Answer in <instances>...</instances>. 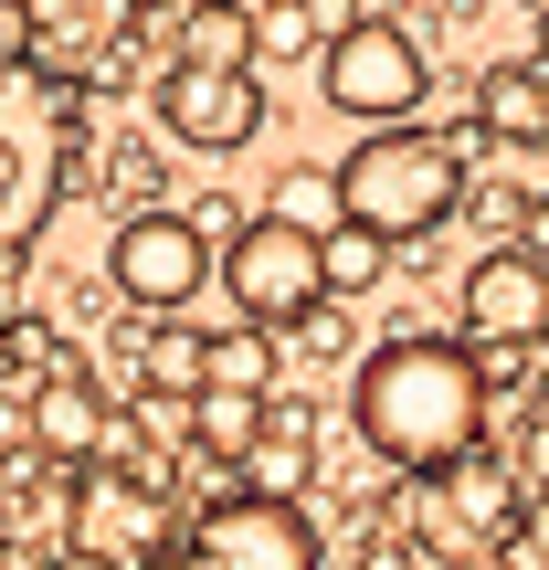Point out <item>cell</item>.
I'll use <instances>...</instances> for the list:
<instances>
[{"label":"cell","mask_w":549,"mask_h":570,"mask_svg":"<svg viewBox=\"0 0 549 570\" xmlns=\"http://www.w3.org/2000/svg\"><path fill=\"white\" fill-rule=\"evenodd\" d=\"M349 423L381 465L402 475H444L476 454L487 433V360L465 338H381L349 381Z\"/></svg>","instance_id":"6da1fadb"},{"label":"cell","mask_w":549,"mask_h":570,"mask_svg":"<svg viewBox=\"0 0 549 570\" xmlns=\"http://www.w3.org/2000/svg\"><path fill=\"white\" fill-rule=\"evenodd\" d=\"M339 190H349V223L391 233V244H423L465 212V148L433 138V127H381L339 159Z\"/></svg>","instance_id":"7a4b0ae2"},{"label":"cell","mask_w":549,"mask_h":570,"mask_svg":"<svg viewBox=\"0 0 549 570\" xmlns=\"http://www.w3.org/2000/svg\"><path fill=\"white\" fill-rule=\"evenodd\" d=\"M223 296H233V317H254V327H306L327 306V233L285 223V212H254L223 244Z\"/></svg>","instance_id":"3957f363"},{"label":"cell","mask_w":549,"mask_h":570,"mask_svg":"<svg viewBox=\"0 0 549 570\" xmlns=\"http://www.w3.org/2000/svg\"><path fill=\"white\" fill-rule=\"evenodd\" d=\"M317 96L360 127H412L433 96V53L402 32V21H349L339 42L317 53Z\"/></svg>","instance_id":"277c9868"},{"label":"cell","mask_w":549,"mask_h":570,"mask_svg":"<svg viewBox=\"0 0 549 570\" xmlns=\"http://www.w3.org/2000/svg\"><path fill=\"white\" fill-rule=\"evenodd\" d=\"M212 275H223V254H212V223H202V212L138 202L117 223V244H106V285H117L127 306H148V317H180Z\"/></svg>","instance_id":"5b68a950"},{"label":"cell","mask_w":549,"mask_h":570,"mask_svg":"<svg viewBox=\"0 0 549 570\" xmlns=\"http://www.w3.org/2000/svg\"><path fill=\"white\" fill-rule=\"evenodd\" d=\"M75 508H63V529H75V560L96 570H148L169 550V497L159 475H127V465H75Z\"/></svg>","instance_id":"8992f818"},{"label":"cell","mask_w":549,"mask_h":570,"mask_svg":"<svg viewBox=\"0 0 549 570\" xmlns=\"http://www.w3.org/2000/svg\"><path fill=\"white\" fill-rule=\"evenodd\" d=\"M317 529H306L296 497H223V508L190 518V570H317Z\"/></svg>","instance_id":"52a82bcc"},{"label":"cell","mask_w":549,"mask_h":570,"mask_svg":"<svg viewBox=\"0 0 549 570\" xmlns=\"http://www.w3.org/2000/svg\"><path fill=\"white\" fill-rule=\"evenodd\" d=\"M159 127L180 148H244V138H265V63H169L159 75Z\"/></svg>","instance_id":"ba28073f"},{"label":"cell","mask_w":549,"mask_h":570,"mask_svg":"<svg viewBox=\"0 0 549 570\" xmlns=\"http://www.w3.org/2000/svg\"><path fill=\"white\" fill-rule=\"evenodd\" d=\"M465 338L476 348H539L549 338V254L539 244H487L465 265Z\"/></svg>","instance_id":"9c48e42d"},{"label":"cell","mask_w":549,"mask_h":570,"mask_svg":"<svg viewBox=\"0 0 549 570\" xmlns=\"http://www.w3.org/2000/svg\"><path fill=\"white\" fill-rule=\"evenodd\" d=\"M32 444H42V454H63V465H96V454L117 444V412H106V391L85 381L75 360L42 370V391H32Z\"/></svg>","instance_id":"30bf717a"},{"label":"cell","mask_w":549,"mask_h":570,"mask_svg":"<svg viewBox=\"0 0 549 570\" xmlns=\"http://www.w3.org/2000/svg\"><path fill=\"white\" fill-rule=\"evenodd\" d=\"M433 518L454 539H518V465H487V454L444 465L433 475Z\"/></svg>","instance_id":"8fae6325"},{"label":"cell","mask_w":549,"mask_h":570,"mask_svg":"<svg viewBox=\"0 0 549 570\" xmlns=\"http://www.w3.org/2000/svg\"><path fill=\"white\" fill-rule=\"evenodd\" d=\"M476 127L497 148H549V63H487L476 75Z\"/></svg>","instance_id":"7c38bea8"},{"label":"cell","mask_w":549,"mask_h":570,"mask_svg":"<svg viewBox=\"0 0 549 570\" xmlns=\"http://www.w3.org/2000/svg\"><path fill=\"white\" fill-rule=\"evenodd\" d=\"M169 53L180 63H265V32H254L244 0H190V11L169 21Z\"/></svg>","instance_id":"4fadbf2b"},{"label":"cell","mask_w":549,"mask_h":570,"mask_svg":"<svg viewBox=\"0 0 549 570\" xmlns=\"http://www.w3.org/2000/svg\"><path fill=\"white\" fill-rule=\"evenodd\" d=\"M138 381L159 391V402H202V391H212V338H202V327H180V317H148Z\"/></svg>","instance_id":"5bb4252c"},{"label":"cell","mask_w":549,"mask_h":570,"mask_svg":"<svg viewBox=\"0 0 549 570\" xmlns=\"http://www.w3.org/2000/svg\"><path fill=\"white\" fill-rule=\"evenodd\" d=\"M190 444L254 465V444H265V391H202V402H190Z\"/></svg>","instance_id":"9a60e30c"},{"label":"cell","mask_w":549,"mask_h":570,"mask_svg":"<svg viewBox=\"0 0 549 570\" xmlns=\"http://www.w3.org/2000/svg\"><path fill=\"white\" fill-rule=\"evenodd\" d=\"M212 391H275V327L233 317L223 338H212Z\"/></svg>","instance_id":"2e32d148"},{"label":"cell","mask_w":549,"mask_h":570,"mask_svg":"<svg viewBox=\"0 0 549 570\" xmlns=\"http://www.w3.org/2000/svg\"><path fill=\"white\" fill-rule=\"evenodd\" d=\"M381 275H391V233H370V223L327 233V296H370Z\"/></svg>","instance_id":"e0dca14e"},{"label":"cell","mask_w":549,"mask_h":570,"mask_svg":"<svg viewBox=\"0 0 549 570\" xmlns=\"http://www.w3.org/2000/svg\"><path fill=\"white\" fill-rule=\"evenodd\" d=\"M265 212H285V223H306V233H339L349 223V190H339V169H285Z\"/></svg>","instance_id":"ac0fdd59"},{"label":"cell","mask_w":549,"mask_h":570,"mask_svg":"<svg viewBox=\"0 0 549 570\" xmlns=\"http://www.w3.org/2000/svg\"><path fill=\"white\" fill-rule=\"evenodd\" d=\"M254 32H265V63H317V53H327V32H317V11H306V0L254 11Z\"/></svg>","instance_id":"d6986e66"},{"label":"cell","mask_w":549,"mask_h":570,"mask_svg":"<svg viewBox=\"0 0 549 570\" xmlns=\"http://www.w3.org/2000/svg\"><path fill=\"white\" fill-rule=\"evenodd\" d=\"M42 42V0H0V63H32Z\"/></svg>","instance_id":"ffe728a7"},{"label":"cell","mask_w":549,"mask_h":570,"mask_svg":"<svg viewBox=\"0 0 549 570\" xmlns=\"http://www.w3.org/2000/svg\"><path fill=\"white\" fill-rule=\"evenodd\" d=\"M518 475H529V487H549V412L529 423V444H518Z\"/></svg>","instance_id":"44dd1931"},{"label":"cell","mask_w":549,"mask_h":570,"mask_svg":"<svg viewBox=\"0 0 549 570\" xmlns=\"http://www.w3.org/2000/svg\"><path fill=\"white\" fill-rule=\"evenodd\" d=\"M306 11H317V32H327V42H339V32H349V21H370V11H360V0H306Z\"/></svg>","instance_id":"7402d4cb"},{"label":"cell","mask_w":549,"mask_h":570,"mask_svg":"<svg viewBox=\"0 0 549 570\" xmlns=\"http://www.w3.org/2000/svg\"><path fill=\"white\" fill-rule=\"evenodd\" d=\"M529 244H539V254H549V202H529Z\"/></svg>","instance_id":"603a6c76"},{"label":"cell","mask_w":549,"mask_h":570,"mask_svg":"<svg viewBox=\"0 0 549 570\" xmlns=\"http://www.w3.org/2000/svg\"><path fill=\"white\" fill-rule=\"evenodd\" d=\"M539 63H549V11H539Z\"/></svg>","instance_id":"cb8c5ba5"},{"label":"cell","mask_w":549,"mask_h":570,"mask_svg":"<svg viewBox=\"0 0 549 570\" xmlns=\"http://www.w3.org/2000/svg\"><path fill=\"white\" fill-rule=\"evenodd\" d=\"M0 370H11V327H0Z\"/></svg>","instance_id":"d4e9b609"},{"label":"cell","mask_w":549,"mask_h":570,"mask_svg":"<svg viewBox=\"0 0 549 570\" xmlns=\"http://www.w3.org/2000/svg\"><path fill=\"white\" fill-rule=\"evenodd\" d=\"M244 11H285V0H244Z\"/></svg>","instance_id":"484cf974"},{"label":"cell","mask_w":549,"mask_h":570,"mask_svg":"<svg viewBox=\"0 0 549 570\" xmlns=\"http://www.w3.org/2000/svg\"><path fill=\"white\" fill-rule=\"evenodd\" d=\"M529 11H549V0H529Z\"/></svg>","instance_id":"4316f807"}]
</instances>
